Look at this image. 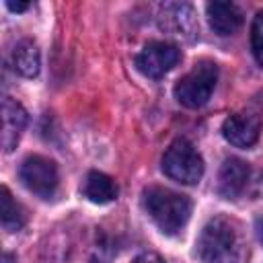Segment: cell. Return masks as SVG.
<instances>
[{"label": "cell", "mask_w": 263, "mask_h": 263, "mask_svg": "<svg viewBox=\"0 0 263 263\" xmlns=\"http://www.w3.org/2000/svg\"><path fill=\"white\" fill-rule=\"evenodd\" d=\"M197 257L203 263H247L249 242L242 226L228 216H214L197 238Z\"/></svg>", "instance_id": "cell-1"}, {"label": "cell", "mask_w": 263, "mask_h": 263, "mask_svg": "<svg viewBox=\"0 0 263 263\" xmlns=\"http://www.w3.org/2000/svg\"><path fill=\"white\" fill-rule=\"evenodd\" d=\"M144 208L164 234H179L191 216V201L185 195L166 187L146 189Z\"/></svg>", "instance_id": "cell-2"}, {"label": "cell", "mask_w": 263, "mask_h": 263, "mask_svg": "<svg viewBox=\"0 0 263 263\" xmlns=\"http://www.w3.org/2000/svg\"><path fill=\"white\" fill-rule=\"evenodd\" d=\"M218 82V66L210 60H199L177 84H175V97L181 105L189 109L203 107Z\"/></svg>", "instance_id": "cell-3"}, {"label": "cell", "mask_w": 263, "mask_h": 263, "mask_svg": "<svg viewBox=\"0 0 263 263\" xmlns=\"http://www.w3.org/2000/svg\"><path fill=\"white\" fill-rule=\"evenodd\" d=\"M162 171L177 183L195 185L203 175V158L187 140H175L164 156H162Z\"/></svg>", "instance_id": "cell-4"}, {"label": "cell", "mask_w": 263, "mask_h": 263, "mask_svg": "<svg viewBox=\"0 0 263 263\" xmlns=\"http://www.w3.org/2000/svg\"><path fill=\"white\" fill-rule=\"evenodd\" d=\"M21 181L23 185L33 191L35 195L49 199L53 197L55 189H58V166L53 160L45 158V156H29L25 158V162L21 164Z\"/></svg>", "instance_id": "cell-5"}, {"label": "cell", "mask_w": 263, "mask_h": 263, "mask_svg": "<svg viewBox=\"0 0 263 263\" xmlns=\"http://www.w3.org/2000/svg\"><path fill=\"white\" fill-rule=\"evenodd\" d=\"M181 51L177 45L166 41H150L136 55V68L148 78H160L177 66Z\"/></svg>", "instance_id": "cell-6"}, {"label": "cell", "mask_w": 263, "mask_h": 263, "mask_svg": "<svg viewBox=\"0 0 263 263\" xmlns=\"http://www.w3.org/2000/svg\"><path fill=\"white\" fill-rule=\"evenodd\" d=\"M158 25L164 33L177 39H191L197 33V18L191 4L166 2L158 10Z\"/></svg>", "instance_id": "cell-7"}, {"label": "cell", "mask_w": 263, "mask_h": 263, "mask_svg": "<svg viewBox=\"0 0 263 263\" xmlns=\"http://www.w3.org/2000/svg\"><path fill=\"white\" fill-rule=\"evenodd\" d=\"M261 125H263V121L259 115L249 113V111H240V113H234V115L224 119L222 134L232 146L249 148L259 140Z\"/></svg>", "instance_id": "cell-8"}, {"label": "cell", "mask_w": 263, "mask_h": 263, "mask_svg": "<svg viewBox=\"0 0 263 263\" xmlns=\"http://www.w3.org/2000/svg\"><path fill=\"white\" fill-rule=\"evenodd\" d=\"M251 168L240 158H226L218 175V191L226 199H236L249 185Z\"/></svg>", "instance_id": "cell-9"}, {"label": "cell", "mask_w": 263, "mask_h": 263, "mask_svg": "<svg viewBox=\"0 0 263 263\" xmlns=\"http://www.w3.org/2000/svg\"><path fill=\"white\" fill-rule=\"evenodd\" d=\"M25 125H27L25 107L12 97H4L2 101V148L4 152H10L16 148Z\"/></svg>", "instance_id": "cell-10"}, {"label": "cell", "mask_w": 263, "mask_h": 263, "mask_svg": "<svg viewBox=\"0 0 263 263\" xmlns=\"http://www.w3.org/2000/svg\"><path fill=\"white\" fill-rule=\"evenodd\" d=\"M210 27L220 37L234 35L242 25V12L234 2H210L205 6Z\"/></svg>", "instance_id": "cell-11"}, {"label": "cell", "mask_w": 263, "mask_h": 263, "mask_svg": "<svg viewBox=\"0 0 263 263\" xmlns=\"http://www.w3.org/2000/svg\"><path fill=\"white\" fill-rule=\"evenodd\" d=\"M82 193L88 201L103 205V203H111L117 197V185L109 175L101 171H90L84 179Z\"/></svg>", "instance_id": "cell-12"}, {"label": "cell", "mask_w": 263, "mask_h": 263, "mask_svg": "<svg viewBox=\"0 0 263 263\" xmlns=\"http://www.w3.org/2000/svg\"><path fill=\"white\" fill-rule=\"evenodd\" d=\"M12 66L21 76L33 78L39 72L41 66V55H39V47L31 41V39H23L16 43V47L12 49Z\"/></svg>", "instance_id": "cell-13"}, {"label": "cell", "mask_w": 263, "mask_h": 263, "mask_svg": "<svg viewBox=\"0 0 263 263\" xmlns=\"http://www.w3.org/2000/svg\"><path fill=\"white\" fill-rule=\"evenodd\" d=\"M0 220H2L4 230L8 232H18L27 222L25 208L12 197V193L4 185L0 189Z\"/></svg>", "instance_id": "cell-14"}, {"label": "cell", "mask_w": 263, "mask_h": 263, "mask_svg": "<svg viewBox=\"0 0 263 263\" xmlns=\"http://www.w3.org/2000/svg\"><path fill=\"white\" fill-rule=\"evenodd\" d=\"M251 47L255 60L263 66V10L255 14L253 25H251Z\"/></svg>", "instance_id": "cell-15"}, {"label": "cell", "mask_w": 263, "mask_h": 263, "mask_svg": "<svg viewBox=\"0 0 263 263\" xmlns=\"http://www.w3.org/2000/svg\"><path fill=\"white\" fill-rule=\"evenodd\" d=\"M132 263H166L158 253H142V255H138Z\"/></svg>", "instance_id": "cell-16"}, {"label": "cell", "mask_w": 263, "mask_h": 263, "mask_svg": "<svg viewBox=\"0 0 263 263\" xmlns=\"http://www.w3.org/2000/svg\"><path fill=\"white\" fill-rule=\"evenodd\" d=\"M6 8L12 10V12H23L29 8V2H12V0H6Z\"/></svg>", "instance_id": "cell-17"}, {"label": "cell", "mask_w": 263, "mask_h": 263, "mask_svg": "<svg viewBox=\"0 0 263 263\" xmlns=\"http://www.w3.org/2000/svg\"><path fill=\"white\" fill-rule=\"evenodd\" d=\"M255 230H257L259 240L263 242V218H257V222H255Z\"/></svg>", "instance_id": "cell-18"}, {"label": "cell", "mask_w": 263, "mask_h": 263, "mask_svg": "<svg viewBox=\"0 0 263 263\" xmlns=\"http://www.w3.org/2000/svg\"><path fill=\"white\" fill-rule=\"evenodd\" d=\"M12 261H14V257H12L10 253H4V255H2V263H12Z\"/></svg>", "instance_id": "cell-19"}]
</instances>
